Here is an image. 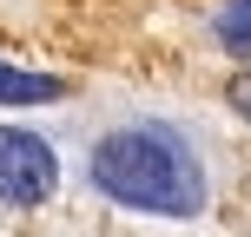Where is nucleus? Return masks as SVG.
<instances>
[{
  "label": "nucleus",
  "mask_w": 251,
  "mask_h": 237,
  "mask_svg": "<svg viewBox=\"0 0 251 237\" xmlns=\"http://www.w3.org/2000/svg\"><path fill=\"white\" fill-rule=\"evenodd\" d=\"M93 185L106 198L152 217H199L205 211V172L192 145L165 125H119L93 145Z\"/></svg>",
  "instance_id": "f257e3e1"
},
{
  "label": "nucleus",
  "mask_w": 251,
  "mask_h": 237,
  "mask_svg": "<svg viewBox=\"0 0 251 237\" xmlns=\"http://www.w3.org/2000/svg\"><path fill=\"white\" fill-rule=\"evenodd\" d=\"M60 185V158L40 132H20V125H0V198L7 204H40Z\"/></svg>",
  "instance_id": "f03ea898"
},
{
  "label": "nucleus",
  "mask_w": 251,
  "mask_h": 237,
  "mask_svg": "<svg viewBox=\"0 0 251 237\" xmlns=\"http://www.w3.org/2000/svg\"><path fill=\"white\" fill-rule=\"evenodd\" d=\"M60 79H47V73H20V66H7L0 60V106H47V99H60Z\"/></svg>",
  "instance_id": "7ed1b4c3"
},
{
  "label": "nucleus",
  "mask_w": 251,
  "mask_h": 237,
  "mask_svg": "<svg viewBox=\"0 0 251 237\" xmlns=\"http://www.w3.org/2000/svg\"><path fill=\"white\" fill-rule=\"evenodd\" d=\"M218 40H225L231 53H251V0H231V7L218 13Z\"/></svg>",
  "instance_id": "20e7f679"
},
{
  "label": "nucleus",
  "mask_w": 251,
  "mask_h": 237,
  "mask_svg": "<svg viewBox=\"0 0 251 237\" xmlns=\"http://www.w3.org/2000/svg\"><path fill=\"white\" fill-rule=\"evenodd\" d=\"M225 99H231V112H238V119L251 125V66H245L238 79H231V92H225Z\"/></svg>",
  "instance_id": "39448f33"
}]
</instances>
